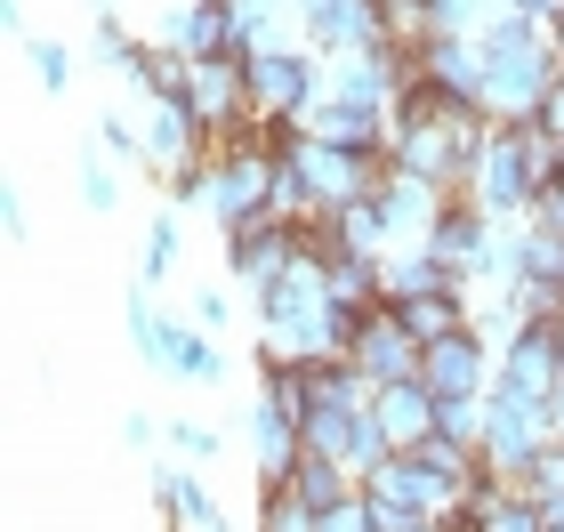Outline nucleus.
I'll return each instance as SVG.
<instances>
[{
    "mask_svg": "<svg viewBox=\"0 0 564 532\" xmlns=\"http://www.w3.org/2000/svg\"><path fill=\"white\" fill-rule=\"evenodd\" d=\"M556 444V420L541 395H508L492 388V403H484V476H500V485H524V468L541 460V452Z\"/></svg>",
    "mask_w": 564,
    "mask_h": 532,
    "instance_id": "f257e3e1",
    "label": "nucleus"
},
{
    "mask_svg": "<svg viewBox=\"0 0 564 532\" xmlns=\"http://www.w3.org/2000/svg\"><path fill=\"white\" fill-rule=\"evenodd\" d=\"M468 202H476L484 218H500V226H524V218H532L541 186H532V170H524L517 130H492V145L476 154V170H468Z\"/></svg>",
    "mask_w": 564,
    "mask_h": 532,
    "instance_id": "f03ea898",
    "label": "nucleus"
},
{
    "mask_svg": "<svg viewBox=\"0 0 564 532\" xmlns=\"http://www.w3.org/2000/svg\"><path fill=\"white\" fill-rule=\"evenodd\" d=\"M427 259L452 274L459 291L468 283H484V274H492V259H500V218H484L468 194L452 202L444 218H435V235H427Z\"/></svg>",
    "mask_w": 564,
    "mask_h": 532,
    "instance_id": "7ed1b4c3",
    "label": "nucleus"
},
{
    "mask_svg": "<svg viewBox=\"0 0 564 532\" xmlns=\"http://www.w3.org/2000/svg\"><path fill=\"white\" fill-rule=\"evenodd\" d=\"M226 235V274L250 291V298H267L282 274L299 267V226H274V218H242V226H218Z\"/></svg>",
    "mask_w": 564,
    "mask_h": 532,
    "instance_id": "20e7f679",
    "label": "nucleus"
},
{
    "mask_svg": "<svg viewBox=\"0 0 564 532\" xmlns=\"http://www.w3.org/2000/svg\"><path fill=\"white\" fill-rule=\"evenodd\" d=\"M138 363H145V371H162V379H177V388H226V379H235L226 347L202 332V323H170V315H162V332L145 339Z\"/></svg>",
    "mask_w": 564,
    "mask_h": 532,
    "instance_id": "39448f33",
    "label": "nucleus"
},
{
    "mask_svg": "<svg viewBox=\"0 0 564 532\" xmlns=\"http://www.w3.org/2000/svg\"><path fill=\"white\" fill-rule=\"evenodd\" d=\"M138 130H145V170L162 177V186H170L177 170H194V162H210V154H218V138L202 130V121L177 106V97H145Z\"/></svg>",
    "mask_w": 564,
    "mask_h": 532,
    "instance_id": "423d86ee",
    "label": "nucleus"
},
{
    "mask_svg": "<svg viewBox=\"0 0 564 532\" xmlns=\"http://www.w3.org/2000/svg\"><path fill=\"white\" fill-rule=\"evenodd\" d=\"M153 41L186 65H210V57H235V0H170Z\"/></svg>",
    "mask_w": 564,
    "mask_h": 532,
    "instance_id": "0eeeda50",
    "label": "nucleus"
},
{
    "mask_svg": "<svg viewBox=\"0 0 564 532\" xmlns=\"http://www.w3.org/2000/svg\"><path fill=\"white\" fill-rule=\"evenodd\" d=\"M347 363L371 379V388H395V379H420L427 363V347L403 332V315L395 307H371L364 323H355V347H347Z\"/></svg>",
    "mask_w": 564,
    "mask_h": 532,
    "instance_id": "6e6552de",
    "label": "nucleus"
},
{
    "mask_svg": "<svg viewBox=\"0 0 564 532\" xmlns=\"http://www.w3.org/2000/svg\"><path fill=\"white\" fill-rule=\"evenodd\" d=\"M420 379H427V388L444 395V403H452V395H492V388H500V347L468 323V332H452V339H435V347H427Z\"/></svg>",
    "mask_w": 564,
    "mask_h": 532,
    "instance_id": "1a4fd4ad",
    "label": "nucleus"
},
{
    "mask_svg": "<svg viewBox=\"0 0 564 532\" xmlns=\"http://www.w3.org/2000/svg\"><path fill=\"white\" fill-rule=\"evenodd\" d=\"M235 436L250 444V468H259V492H282L306 460V436L291 412H274V403H242L235 412Z\"/></svg>",
    "mask_w": 564,
    "mask_h": 532,
    "instance_id": "9d476101",
    "label": "nucleus"
},
{
    "mask_svg": "<svg viewBox=\"0 0 564 532\" xmlns=\"http://www.w3.org/2000/svg\"><path fill=\"white\" fill-rule=\"evenodd\" d=\"M452 186H435V177H420V170H388V186H379V210H388V235H395V259L403 250H427V235H435V218L452 210Z\"/></svg>",
    "mask_w": 564,
    "mask_h": 532,
    "instance_id": "9b49d317",
    "label": "nucleus"
},
{
    "mask_svg": "<svg viewBox=\"0 0 564 532\" xmlns=\"http://www.w3.org/2000/svg\"><path fill=\"white\" fill-rule=\"evenodd\" d=\"M556 379H564V323H517V332L500 339V388L549 403Z\"/></svg>",
    "mask_w": 564,
    "mask_h": 532,
    "instance_id": "f8f14e48",
    "label": "nucleus"
},
{
    "mask_svg": "<svg viewBox=\"0 0 564 532\" xmlns=\"http://www.w3.org/2000/svg\"><path fill=\"white\" fill-rule=\"evenodd\" d=\"M306 41L323 57H371V48H388V9L379 0H315L306 9Z\"/></svg>",
    "mask_w": 564,
    "mask_h": 532,
    "instance_id": "ddd939ff",
    "label": "nucleus"
},
{
    "mask_svg": "<svg viewBox=\"0 0 564 532\" xmlns=\"http://www.w3.org/2000/svg\"><path fill=\"white\" fill-rule=\"evenodd\" d=\"M186 113H194L210 138L242 130V113H250V65H242V57H210V65H194V82H186Z\"/></svg>",
    "mask_w": 564,
    "mask_h": 532,
    "instance_id": "4468645a",
    "label": "nucleus"
},
{
    "mask_svg": "<svg viewBox=\"0 0 564 532\" xmlns=\"http://www.w3.org/2000/svg\"><path fill=\"white\" fill-rule=\"evenodd\" d=\"M153 509H162L170 532H235L226 509L210 500V485H202V468H186V460H153Z\"/></svg>",
    "mask_w": 564,
    "mask_h": 532,
    "instance_id": "2eb2a0df",
    "label": "nucleus"
},
{
    "mask_svg": "<svg viewBox=\"0 0 564 532\" xmlns=\"http://www.w3.org/2000/svg\"><path fill=\"white\" fill-rule=\"evenodd\" d=\"M435 388L427 379H395V388H371V420H379V436H388V452H420L435 436Z\"/></svg>",
    "mask_w": 564,
    "mask_h": 532,
    "instance_id": "dca6fc26",
    "label": "nucleus"
},
{
    "mask_svg": "<svg viewBox=\"0 0 564 532\" xmlns=\"http://www.w3.org/2000/svg\"><path fill=\"white\" fill-rule=\"evenodd\" d=\"M420 73H427V89H444L452 106H484V82H492V48L484 41H444L435 33L420 48Z\"/></svg>",
    "mask_w": 564,
    "mask_h": 532,
    "instance_id": "f3484780",
    "label": "nucleus"
},
{
    "mask_svg": "<svg viewBox=\"0 0 564 532\" xmlns=\"http://www.w3.org/2000/svg\"><path fill=\"white\" fill-rule=\"evenodd\" d=\"M388 307L403 315V332H412L420 347H435V339H452V332H468V291L459 283H435V291H412V298H388Z\"/></svg>",
    "mask_w": 564,
    "mask_h": 532,
    "instance_id": "a211bd4d",
    "label": "nucleus"
},
{
    "mask_svg": "<svg viewBox=\"0 0 564 532\" xmlns=\"http://www.w3.org/2000/svg\"><path fill=\"white\" fill-rule=\"evenodd\" d=\"M306 138H323V145H347V154H388V113H364V106H330V97H323V106L315 113H306ZM395 162V154H388Z\"/></svg>",
    "mask_w": 564,
    "mask_h": 532,
    "instance_id": "6ab92c4d",
    "label": "nucleus"
},
{
    "mask_svg": "<svg viewBox=\"0 0 564 532\" xmlns=\"http://www.w3.org/2000/svg\"><path fill=\"white\" fill-rule=\"evenodd\" d=\"M291 492H299V500H306L315 517H330V509H347V500L364 492V476H355V468H339V460H299Z\"/></svg>",
    "mask_w": 564,
    "mask_h": 532,
    "instance_id": "aec40b11",
    "label": "nucleus"
},
{
    "mask_svg": "<svg viewBox=\"0 0 564 532\" xmlns=\"http://www.w3.org/2000/svg\"><path fill=\"white\" fill-rule=\"evenodd\" d=\"M177 274V202L145 218V250H138V291H162Z\"/></svg>",
    "mask_w": 564,
    "mask_h": 532,
    "instance_id": "412c9836",
    "label": "nucleus"
},
{
    "mask_svg": "<svg viewBox=\"0 0 564 532\" xmlns=\"http://www.w3.org/2000/svg\"><path fill=\"white\" fill-rule=\"evenodd\" d=\"M97 154L121 162V170H145V130H138V113H121V106L97 113Z\"/></svg>",
    "mask_w": 564,
    "mask_h": 532,
    "instance_id": "4be33fe9",
    "label": "nucleus"
},
{
    "mask_svg": "<svg viewBox=\"0 0 564 532\" xmlns=\"http://www.w3.org/2000/svg\"><path fill=\"white\" fill-rule=\"evenodd\" d=\"M24 57H33V73H41V89H48V97H65V89H73V73H82V48H65V41H48V33L24 41Z\"/></svg>",
    "mask_w": 564,
    "mask_h": 532,
    "instance_id": "5701e85b",
    "label": "nucleus"
},
{
    "mask_svg": "<svg viewBox=\"0 0 564 532\" xmlns=\"http://www.w3.org/2000/svg\"><path fill=\"white\" fill-rule=\"evenodd\" d=\"M435 403H444V395H435ZM484 403H492V395H452L444 412H435V436H452V444L484 452Z\"/></svg>",
    "mask_w": 564,
    "mask_h": 532,
    "instance_id": "b1692460",
    "label": "nucleus"
},
{
    "mask_svg": "<svg viewBox=\"0 0 564 532\" xmlns=\"http://www.w3.org/2000/svg\"><path fill=\"white\" fill-rule=\"evenodd\" d=\"M524 283H564V235H549V226L524 218Z\"/></svg>",
    "mask_w": 564,
    "mask_h": 532,
    "instance_id": "393cba45",
    "label": "nucleus"
},
{
    "mask_svg": "<svg viewBox=\"0 0 564 532\" xmlns=\"http://www.w3.org/2000/svg\"><path fill=\"white\" fill-rule=\"evenodd\" d=\"M162 444H170V460H194V468H210L226 436H218V427H202V420H170V427H162Z\"/></svg>",
    "mask_w": 564,
    "mask_h": 532,
    "instance_id": "a878e982",
    "label": "nucleus"
},
{
    "mask_svg": "<svg viewBox=\"0 0 564 532\" xmlns=\"http://www.w3.org/2000/svg\"><path fill=\"white\" fill-rule=\"evenodd\" d=\"M138 57H145V41H130V33H121V24H97V33H89V65L121 73V82H130V73H138Z\"/></svg>",
    "mask_w": 564,
    "mask_h": 532,
    "instance_id": "bb28decb",
    "label": "nucleus"
},
{
    "mask_svg": "<svg viewBox=\"0 0 564 532\" xmlns=\"http://www.w3.org/2000/svg\"><path fill=\"white\" fill-rule=\"evenodd\" d=\"M435 283H452V274L435 267L427 250H403V259H388V298H412V291H435Z\"/></svg>",
    "mask_w": 564,
    "mask_h": 532,
    "instance_id": "cd10ccee",
    "label": "nucleus"
},
{
    "mask_svg": "<svg viewBox=\"0 0 564 532\" xmlns=\"http://www.w3.org/2000/svg\"><path fill=\"white\" fill-rule=\"evenodd\" d=\"M259 532H315V509L282 485V492H259Z\"/></svg>",
    "mask_w": 564,
    "mask_h": 532,
    "instance_id": "c85d7f7f",
    "label": "nucleus"
},
{
    "mask_svg": "<svg viewBox=\"0 0 564 532\" xmlns=\"http://www.w3.org/2000/svg\"><path fill=\"white\" fill-rule=\"evenodd\" d=\"M82 202L89 210H121V177H113V162L97 154V145H82Z\"/></svg>",
    "mask_w": 564,
    "mask_h": 532,
    "instance_id": "c756f323",
    "label": "nucleus"
},
{
    "mask_svg": "<svg viewBox=\"0 0 564 532\" xmlns=\"http://www.w3.org/2000/svg\"><path fill=\"white\" fill-rule=\"evenodd\" d=\"M517 323H564V283H517Z\"/></svg>",
    "mask_w": 564,
    "mask_h": 532,
    "instance_id": "7c9ffc66",
    "label": "nucleus"
},
{
    "mask_svg": "<svg viewBox=\"0 0 564 532\" xmlns=\"http://www.w3.org/2000/svg\"><path fill=\"white\" fill-rule=\"evenodd\" d=\"M0 235H9V242H24V235H33V210H24V186H17V177L0 186Z\"/></svg>",
    "mask_w": 564,
    "mask_h": 532,
    "instance_id": "2f4dec72",
    "label": "nucleus"
},
{
    "mask_svg": "<svg viewBox=\"0 0 564 532\" xmlns=\"http://www.w3.org/2000/svg\"><path fill=\"white\" fill-rule=\"evenodd\" d=\"M315 532H371V500L355 492L347 509H330V517H315Z\"/></svg>",
    "mask_w": 564,
    "mask_h": 532,
    "instance_id": "473e14b6",
    "label": "nucleus"
},
{
    "mask_svg": "<svg viewBox=\"0 0 564 532\" xmlns=\"http://www.w3.org/2000/svg\"><path fill=\"white\" fill-rule=\"evenodd\" d=\"M194 323H202V332H226V323H235V298H226V291H202V298H194Z\"/></svg>",
    "mask_w": 564,
    "mask_h": 532,
    "instance_id": "72a5a7b5",
    "label": "nucleus"
},
{
    "mask_svg": "<svg viewBox=\"0 0 564 532\" xmlns=\"http://www.w3.org/2000/svg\"><path fill=\"white\" fill-rule=\"evenodd\" d=\"M121 444H138V452H153V444H162V427H153L145 412H121Z\"/></svg>",
    "mask_w": 564,
    "mask_h": 532,
    "instance_id": "f704fd0d",
    "label": "nucleus"
},
{
    "mask_svg": "<svg viewBox=\"0 0 564 532\" xmlns=\"http://www.w3.org/2000/svg\"><path fill=\"white\" fill-rule=\"evenodd\" d=\"M0 24H9V41H33V17H24V0H0Z\"/></svg>",
    "mask_w": 564,
    "mask_h": 532,
    "instance_id": "c9c22d12",
    "label": "nucleus"
},
{
    "mask_svg": "<svg viewBox=\"0 0 564 532\" xmlns=\"http://www.w3.org/2000/svg\"><path fill=\"white\" fill-rule=\"evenodd\" d=\"M541 130L564 145V82H556V97H549V106H541Z\"/></svg>",
    "mask_w": 564,
    "mask_h": 532,
    "instance_id": "e433bc0d",
    "label": "nucleus"
},
{
    "mask_svg": "<svg viewBox=\"0 0 564 532\" xmlns=\"http://www.w3.org/2000/svg\"><path fill=\"white\" fill-rule=\"evenodd\" d=\"M508 9H524V17H541V24H564V0H508Z\"/></svg>",
    "mask_w": 564,
    "mask_h": 532,
    "instance_id": "4c0bfd02",
    "label": "nucleus"
},
{
    "mask_svg": "<svg viewBox=\"0 0 564 532\" xmlns=\"http://www.w3.org/2000/svg\"><path fill=\"white\" fill-rule=\"evenodd\" d=\"M549 420H556V444H564V379H556V395H549Z\"/></svg>",
    "mask_w": 564,
    "mask_h": 532,
    "instance_id": "58836bf2",
    "label": "nucleus"
},
{
    "mask_svg": "<svg viewBox=\"0 0 564 532\" xmlns=\"http://www.w3.org/2000/svg\"><path fill=\"white\" fill-rule=\"evenodd\" d=\"M162 532H170V524H162Z\"/></svg>",
    "mask_w": 564,
    "mask_h": 532,
    "instance_id": "ea45409f",
    "label": "nucleus"
}]
</instances>
